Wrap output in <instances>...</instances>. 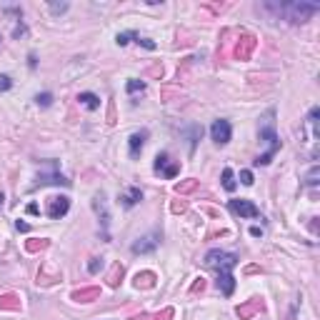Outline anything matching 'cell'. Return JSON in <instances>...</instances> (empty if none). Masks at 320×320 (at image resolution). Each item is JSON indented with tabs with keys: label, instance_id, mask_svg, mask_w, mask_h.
<instances>
[{
	"label": "cell",
	"instance_id": "cell-33",
	"mask_svg": "<svg viewBox=\"0 0 320 320\" xmlns=\"http://www.w3.org/2000/svg\"><path fill=\"white\" fill-rule=\"evenodd\" d=\"M35 100H38V105H43V108H48V105L53 103V95H50V93H43V95H38Z\"/></svg>",
	"mask_w": 320,
	"mask_h": 320
},
{
	"label": "cell",
	"instance_id": "cell-26",
	"mask_svg": "<svg viewBox=\"0 0 320 320\" xmlns=\"http://www.w3.org/2000/svg\"><path fill=\"white\" fill-rule=\"evenodd\" d=\"M173 308H163L160 313H155V315H150V320H173Z\"/></svg>",
	"mask_w": 320,
	"mask_h": 320
},
{
	"label": "cell",
	"instance_id": "cell-36",
	"mask_svg": "<svg viewBox=\"0 0 320 320\" xmlns=\"http://www.w3.org/2000/svg\"><path fill=\"white\" fill-rule=\"evenodd\" d=\"M100 268H103V258H93V260L88 263V270H90V273H98Z\"/></svg>",
	"mask_w": 320,
	"mask_h": 320
},
{
	"label": "cell",
	"instance_id": "cell-2",
	"mask_svg": "<svg viewBox=\"0 0 320 320\" xmlns=\"http://www.w3.org/2000/svg\"><path fill=\"white\" fill-rule=\"evenodd\" d=\"M270 10H278L285 20H290V23H305V20H310L315 13L320 10L318 3H280V5H268Z\"/></svg>",
	"mask_w": 320,
	"mask_h": 320
},
{
	"label": "cell",
	"instance_id": "cell-38",
	"mask_svg": "<svg viewBox=\"0 0 320 320\" xmlns=\"http://www.w3.org/2000/svg\"><path fill=\"white\" fill-rule=\"evenodd\" d=\"M260 270H263L260 265H248V268H245V275H253V273H260Z\"/></svg>",
	"mask_w": 320,
	"mask_h": 320
},
{
	"label": "cell",
	"instance_id": "cell-7",
	"mask_svg": "<svg viewBox=\"0 0 320 320\" xmlns=\"http://www.w3.org/2000/svg\"><path fill=\"white\" fill-rule=\"evenodd\" d=\"M263 310H265L263 298H250L248 303H243V305L235 308V315L240 320H250L253 315H258V313H263Z\"/></svg>",
	"mask_w": 320,
	"mask_h": 320
},
{
	"label": "cell",
	"instance_id": "cell-30",
	"mask_svg": "<svg viewBox=\"0 0 320 320\" xmlns=\"http://www.w3.org/2000/svg\"><path fill=\"white\" fill-rule=\"evenodd\" d=\"M203 8H205V10H210V13H223L228 5H225V3H220V5H218V3H205Z\"/></svg>",
	"mask_w": 320,
	"mask_h": 320
},
{
	"label": "cell",
	"instance_id": "cell-18",
	"mask_svg": "<svg viewBox=\"0 0 320 320\" xmlns=\"http://www.w3.org/2000/svg\"><path fill=\"white\" fill-rule=\"evenodd\" d=\"M198 188H200V183H198L195 178H185V180L175 183V193H178V195H190V193H195Z\"/></svg>",
	"mask_w": 320,
	"mask_h": 320
},
{
	"label": "cell",
	"instance_id": "cell-39",
	"mask_svg": "<svg viewBox=\"0 0 320 320\" xmlns=\"http://www.w3.org/2000/svg\"><path fill=\"white\" fill-rule=\"evenodd\" d=\"M15 228H18L20 233H28V230H30V225H28L25 220H18V223H15Z\"/></svg>",
	"mask_w": 320,
	"mask_h": 320
},
{
	"label": "cell",
	"instance_id": "cell-5",
	"mask_svg": "<svg viewBox=\"0 0 320 320\" xmlns=\"http://www.w3.org/2000/svg\"><path fill=\"white\" fill-rule=\"evenodd\" d=\"M68 210H70V198H65V195H50L48 198V205H45V213H48V218H63V215H68Z\"/></svg>",
	"mask_w": 320,
	"mask_h": 320
},
{
	"label": "cell",
	"instance_id": "cell-1",
	"mask_svg": "<svg viewBox=\"0 0 320 320\" xmlns=\"http://www.w3.org/2000/svg\"><path fill=\"white\" fill-rule=\"evenodd\" d=\"M205 265L218 273V288L223 295H233L235 290V278H233V268L238 265V255L235 253H225V250H210L205 255Z\"/></svg>",
	"mask_w": 320,
	"mask_h": 320
},
{
	"label": "cell",
	"instance_id": "cell-24",
	"mask_svg": "<svg viewBox=\"0 0 320 320\" xmlns=\"http://www.w3.org/2000/svg\"><path fill=\"white\" fill-rule=\"evenodd\" d=\"M125 90H128V93H143V90H145V83H143V80H128V85H125Z\"/></svg>",
	"mask_w": 320,
	"mask_h": 320
},
{
	"label": "cell",
	"instance_id": "cell-37",
	"mask_svg": "<svg viewBox=\"0 0 320 320\" xmlns=\"http://www.w3.org/2000/svg\"><path fill=\"white\" fill-rule=\"evenodd\" d=\"M138 43H140L143 48H148V50H155V43H153V40H148V38H140V35H138Z\"/></svg>",
	"mask_w": 320,
	"mask_h": 320
},
{
	"label": "cell",
	"instance_id": "cell-32",
	"mask_svg": "<svg viewBox=\"0 0 320 320\" xmlns=\"http://www.w3.org/2000/svg\"><path fill=\"white\" fill-rule=\"evenodd\" d=\"M118 123V118H115V103L110 100L108 103V125H115Z\"/></svg>",
	"mask_w": 320,
	"mask_h": 320
},
{
	"label": "cell",
	"instance_id": "cell-12",
	"mask_svg": "<svg viewBox=\"0 0 320 320\" xmlns=\"http://www.w3.org/2000/svg\"><path fill=\"white\" fill-rule=\"evenodd\" d=\"M158 240H160V235L158 233H150V235H145V238H140L138 243H133V253H153L155 248H158Z\"/></svg>",
	"mask_w": 320,
	"mask_h": 320
},
{
	"label": "cell",
	"instance_id": "cell-8",
	"mask_svg": "<svg viewBox=\"0 0 320 320\" xmlns=\"http://www.w3.org/2000/svg\"><path fill=\"white\" fill-rule=\"evenodd\" d=\"M228 208H230L235 215H240V218H260V210L253 205L250 200H243V198H240V200H230Z\"/></svg>",
	"mask_w": 320,
	"mask_h": 320
},
{
	"label": "cell",
	"instance_id": "cell-16",
	"mask_svg": "<svg viewBox=\"0 0 320 320\" xmlns=\"http://www.w3.org/2000/svg\"><path fill=\"white\" fill-rule=\"evenodd\" d=\"M43 185H70V180L68 178H63V175H58V173H53V175H40L38 183L33 185V188H43Z\"/></svg>",
	"mask_w": 320,
	"mask_h": 320
},
{
	"label": "cell",
	"instance_id": "cell-22",
	"mask_svg": "<svg viewBox=\"0 0 320 320\" xmlns=\"http://www.w3.org/2000/svg\"><path fill=\"white\" fill-rule=\"evenodd\" d=\"M78 100H80V105H85L88 110H98V108H100V98L93 93H80Z\"/></svg>",
	"mask_w": 320,
	"mask_h": 320
},
{
	"label": "cell",
	"instance_id": "cell-23",
	"mask_svg": "<svg viewBox=\"0 0 320 320\" xmlns=\"http://www.w3.org/2000/svg\"><path fill=\"white\" fill-rule=\"evenodd\" d=\"M223 188H225L228 193H233V190H235V175H233V170H230V168L223 170Z\"/></svg>",
	"mask_w": 320,
	"mask_h": 320
},
{
	"label": "cell",
	"instance_id": "cell-15",
	"mask_svg": "<svg viewBox=\"0 0 320 320\" xmlns=\"http://www.w3.org/2000/svg\"><path fill=\"white\" fill-rule=\"evenodd\" d=\"M145 140H148V133H145V130L133 133L130 138H128V145H130V158H138V155H140L143 145H145Z\"/></svg>",
	"mask_w": 320,
	"mask_h": 320
},
{
	"label": "cell",
	"instance_id": "cell-25",
	"mask_svg": "<svg viewBox=\"0 0 320 320\" xmlns=\"http://www.w3.org/2000/svg\"><path fill=\"white\" fill-rule=\"evenodd\" d=\"M145 76H148V78H158V80H160V78H163V65H160V63H153V65H148Z\"/></svg>",
	"mask_w": 320,
	"mask_h": 320
},
{
	"label": "cell",
	"instance_id": "cell-3",
	"mask_svg": "<svg viewBox=\"0 0 320 320\" xmlns=\"http://www.w3.org/2000/svg\"><path fill=\"white\" fill-rule=\"evenodd\" d=\"M273 118H275V110H268L265 115V125H260V140L268 143V150L263 155H258L255 158V165H268L270 160H273V155L280 150V140H278V135H275V128H273Z\"/></svg>",
	"mask_w": 320,
	"mask_h": 320
},
{
	"label": "cell",
	"instance_id": "cell-20",
	"mask_svg": "<svg viewBox=\"0 0 320 320\" xmlns=\"http://www.w3.org/2000/svg\"><path fill=\"white\" fill-rule=\"evenodd\" d=\"M138 200H143V190H140V188H130L125 195H120V203H123V208H133Z\"/></svg>",
	"mask_w": 320,
	"mask_h": 320
},
{
	"label": "cell",
	"instance_id": "cell-40",
	"mask_svg": "<svg viewBox=\"0 0 320 320\" xmlns=\"http://www.w3.org/2000/svg\"><path fill=\"white\" fill-rule=\"evenodd\" d=\"M20 35H25V25H23V23H20L18 28L13 30V38H20Z\"/></svg>",
	"mask_w": 320,
	"mask_h": 320
},
{
	"label": "cell",
	"instance_id": "cell-9",
	"mask_svg": "<svg viewBox=\"0 0 320 320\" xmlns=\"http://www.w3.org/2000/svg\"><path fill=\"white\" fill-rule=\"evenodd\" d=\"M230 123L228 120H215L213 123V128H210V135H213V140L218 143V145H225L228 140H230Z\"/></svg>",
	"mask_w": 320,
	"mask_h": 320
},
{
	"label": "cell",
	"instance_id": "cell-28",
	"mask_svg": "<svg viewBox=\"0 0 320 320\" xmlns=\"http://www.w3.org/2000/svg\"><path fill=\"white\" fill-rule=\"evenodd\" d=\"M205 278H195V283H193V288H190V293H193V295H198V293H203V290H205Z\"/></svg>",
	"mask_w": 320,
	"mask_h": 320
},
{
	"label": "cell",
	"instance_id": "cell-31",
	"mask_svg": "<svg viewBox=\"0 0 320 320\" xmlns=\"http://www.w3.org/2000/svg\"><path fill=\"white\" fill-rule=\"evenodd\" d=\"M130 40H138V33H120V35H118V45H125V43H130Z\"/></svg>",
	"mask_w": 320,
	"mask_h": 320
},
{
	"label": "cell",
	"instance_id": "cell-10",
	"mask_svg": "<svg viewBox=\"0 0 320 320\" xmlns=\"http://www.w3.org/2000/svg\"><path fill=\"white\" fill-rule=\"evenodd\" d=\"M93 210L98 213V218H100V223H103V230H108L110 213H108V203H105V193H98L93 198Z\"/></svg>",
	"mask_w": 320,
	"mask_h": 320
},
{
	"label": "cell",
	"instance_id": "cell-35",
	"mask_svg": "<svg viewBox=\"0 0 320 320\" xmlns=\"http://www.w3.org/2000/svg\"><path fill=\"white\" fill-rule=\"evenodd\" d=\"M240 183L243 185H253V173L250 170H240Z\"/></svg>",
	"mask_w": 320,
	"mask_h": 320
},
{
	"label": "cell",
	"instance_id": "cell-6",
	"mask_svg": "<svg viewBox=\"0 0 320 320\" xmlns=\"http://www.w3.org/2000/svg\"><path fill=\"white\" fill-rule=\"evenodd\" d=\"M155 173H160V175H165V178H175V175L180 173V163H178V160H170L168 153H158V158H155Z\"/></svg>",
	"mask_w": 320,
	"mask_h": 320
},
{
	"label": "cell",
	"instance_id": "cell-41",
	"mask_svg": "<svg viewBox=\"0 0 320 320\" xmlns=\"http://www.w3.org/2000/svg\"><path fill=\"white\" fill-rule=\"evenodd\" d=\"M130 320H150L148 313H138V315H130Z\"/></svg>",
	"mask_w": 320,
	"mask_h": 320
},
{
	"label": "cell",
	"instance_id": "cell-34",
	"mask_svg": "<svg viewBox=\"0 0 320 320\" xmlns=\"http://www.w3.org/2000/svg\"><path fill=\"white\" fill-rule=\"evenodd\" d=\"M13 88V80L8 76H0V93H5V90H10Z\"/></svg>",
	"mask_w": 320,
	"mask_h": 320
},
{
	"label": "cell",
	"instance_id": "cell-29",
	"mask_svg": "<svg viewBox=\"0 0 320 320\" xmlns=\"http://www.w3.org/2000/svg\"><path fill=\"white\" fill-rule=\"evenodd\" d=\"M318 175H320V168H318V165H315V168H310L308 178H305V183H308V185H318Z\"/></svg>",
	"mask_w": 320,
	"mask_h": 320
},
{
	"label": "cell",
	"instance_id": "cell-43",
	"mask_svg": "<svg viewBox=\"0 0 320 320\" xmlns=\"http://www.w3.org/2000/svg\"><path fill=\"white\" fill-rule=\"evenodd\" d=\"M0 205H3V193H0Z\"/></svg>",
	"mask_w": 320,
	"mask_h": 320
},
{
	"label": "cell",
	"instance_id": "cell-13",
	"mask_svg": "<svg viewBox=\"0 0 320 320\" xmlns=\"http://www.w3.org/2000/svg\"><path fill=\"white\" fill-rule=\"evenodd\" d=\"M155 273H150V270H143V273H135V278H133V285L138 288V290H150V288H155Z\"/></svg>",
	"mask_w": 320,
	"mask_h": 320
},
{
	"label": "cell",
	"instance_id": "cell-44",
	"mask_svg": "<svg viewBox=\"0 0 320 320\" xmlns=\"http://www.w3.org/2000/svg\"><path fill=\"white\" fill-rule=\"evenodd\" d=\"M0 40H3V38H0Z\"/></svg>",
	"mask_w": 320,
	"mask_h": 320
},
{
	"label": "cell",
	"instance_id": "cell-19",
	"mask_svg": "<svg viewBox=\"0 0 320 320\" xmlns=\"http://www.w3.org/2000/svg\"><path fill=\"white\" fill-rule=\"evenodd\" d=\"M50 248V240L48 238H30V240H25V250L28 253H43V250H48Z\"/></svg>",
	"mask_w": 320,
	"mask_h": 320
},
{
	"label": "cell",
	"instance_id": "cell-21",
	"mask_svg": "<svg viewBox=\"0 0 320 320\" xmlns=\"http://www.w3.org/2000/svg\"><path fill=\"white\" fill-rule=\"evenodd\" d=\"M63 280V275H60V273H53V275H50V273H45V268H40L38 270V285H55V283H60Z\"/></svg>",
	"mask_w": 320,
	"mask_h": 320
},
{
	"label": "cell",
	"instance_id": "cell-14",
	"mask_svg": "<svg viewBox=\"0 0 320 320\" xmlns=\"http://www.w3.org/2000/svg\"><path fill=\"white\" fill-rule=\"evenodd\" d=\"M23 308L20 303V295L15 293H0V310H10V313H18Z\"/></svg>",
	"mask_w": 320,
	"mask_h": 320
},
{
	"label": "cell",
	"instance_id": "cell-11",
	"mask_svg": "<svg viewBox=\"0 0 320 320\" xmlns=\"http://www.w3.org/2000/svg\"><path fill=\"white\" fill-rule=\"evenodd\" d=\"M100 298V288L98 285H90V288H78L70 293V300L76 303H93Z\"/></svg>",
	"mask_w": 320,
	"mask_h": 320
},
{
	"label": "cell",
	"instance_id": "cell-17",
	"mask_svg": "<svg viewBox=\"0 0 320 320\" xmlns=\"http://www.w3.org/2000/svg\"><path fill=\"white\" fill-rule=\"evenodd\" d=\"M123 278H125V268L120 263H113V268H110V273L105 275V280H108V285L110 288H118L120 283H123Z\"/></svg>",
	"mask_w": 320,
	"mask_h": 320
},
{
	"label": "cell",
	"instance_id": "cell-4",
	"mask_svg": "<svg viewBox=\"0 0 320 320\" xmlns=\"http://www.w3.org/2000/svg\"><path fill=\"white\" fill-rule=\"evenodd\" d=\"M255 48H258V38L250 35V33H240V38L235 40V48H233V58L240 60V63H245V60L253 58Z\"/></svg>",
	"mask_w": 320,
	"mask_h": 320
},
{
	"label": "cell",
	"instance_id": "cell-42",
	"mask_svg": "<svg viewBox=\"0 0 320 320\" xmlns=\"http://www.w3.org/2000/svg\"><path fill=\"white\" fill-rule=\"evenodd\" d=\"M28 213H30V215H38V205H35V203H33V205H28Z\"/></svg>",
	"mask_w": 320,
	"mask_h": 320
},
{
	"label": "cell",
	"instance_id": "cell-27",
	"mask_svg": "<svg viewBox=\"0 0 320 320\" xmlns=\"http://www.w3.org/2000/svg\"><path fill=\"white\" fill-rule=\"evenodd\" d=\"M170 210H173L175 215H180V213L188 210V203H185V200H173V203H170Z\"/></svg>",
	"mask_w": 320,
	"mask_h": 320
}]
</instances>
